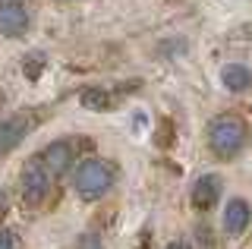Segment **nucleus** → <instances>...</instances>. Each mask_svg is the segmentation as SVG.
Listing matches in <instances>:
<instances>
[{
	"label": "nucleus",
	"instance_id": "f257e3e1",
	"mask_svg": "<svg viewBox=\"0 0 252 249\" xmlns=\"http://www.w3.org/2000/svg\"><path fill=\"white\" fill-rule=\"evenodd\" d=\"M114 180H117V174L107 161L89 158V161H82V164H76V170H73V192L82 202H98L101 196L110 192Z\"/></svg>",
	"mask_w": 252,
	"mask_h": 249
},
{
	"label": "nucleus",
	"instance_id": "f03ea898",
	"mask_svg": "<svg viewBox=\"0 0 252 249\" xmlns=\"http://www.w3.org/2000/svg\"><path fill=\"white\" fill-rule=\"evenodd\" d=\"M246 145V123L236 114H220L208 123V149L218 158H233Z\"/></svg>",
	"mask_w": 252,
	"mask_h": 249
},
{
	"label": "nucleus",
	"instance_id": "7ed1b4c3",
	"mask_svg": "<svg viewBox=\"0 0 252 249\" xmlns=\"http://www.w3.org/2000/svg\"><path fill=\"white\" fill-rule=\"evenodd\" d=\"M54 180L57 177L47 170L41 161H38V155H32V158L26 161V167H22V202L26 205H41V202L47 199V192H51V186H54Z\"/></svg>",
	"mask_w": 252,
	"mask_h": 249
},
{
	"label": "nucleus",
	"instance_id": "20e7f679",
	"mask_svg": "<svg viewBox=\"0 0 252 249\" xmlns=\"http://www.w3.org/2000/svg\"><path fill=\"white\" fill-rule=\"evenodd\" d=\"M35 129V114H13L6 120H0V158H6L13 149H19V142Z\"/></svg>",
	"mask_w": 252,
	"mask_h": 249
},
{
	"label": "nucleus",
	"instance_id": "39448f33",
	"mask_svg": "<svg viewBox=\"0 0 252 249\" xmlns=\"http://www.w3.org/2000/svg\"><path fill=\"white\" fill-rule=\"evenodd\" d=\"M29 32V10L22 0H6L0 3V35L3 38H19Z\"/></svg>",
	"mask_w": 252,
	"mask_h": 249
},
{
	"label": "nucleus",
	"instance_id": "423d86ee",
	"mask_svg": "<svg viewBox=\"0 0 252 249\" xmlns=\"http://www.w3.org/2000/svg\"><path fill=\"white\" fill-rule=\"evenodd\" d=\"M220 192H224V183H220L218 174H202L199 180L192 186V205L202 208V212H208V208H215L220 202Z\"/></svg>",
	"mask_w": 252,
	"mask_h": 249
},
{
	"label": "nucleus",
	"instance_id": "0eeeda50",
	"mask_svg": "<svg viewBox=\"0 0 252 249\" xmlns=\"http://www.w3.org/2000/svg\"><path fill=\"white\" fill-rule=\"evenodd\" d=\"M249 221H252V208H249L246 199H230L227 202L224 215H220V224H224V230L230 233V237H240V233L249 227Z\"/></svg>",
	"mask_w": 252,
	"mask_h": 249
},
{
	"label": "nucleus",
	"instance_id": "6e6552de",
	"mask_svg": "<svg viewBox=\"0 0 252 249\" xmlns=\"http://www.w3.org/2000/svg\"><path fill=\"white\" fill-rule=\"evenodd\" d=\"M38 161H41L54 177H60L63 170H69V164H73V145L69 142H51L38 152Z\"/></svg>",
	"mask_w": 252,
	"mask_h": 249
},
{
	"label": "nucleus",
	"instance_id": "1a4fd4ad",
	"mask_svg": "<svg viewBox=\"0 0 252 249\" xmlns=\"http://www.w3.org/2000/svg\"><path fill=\"white\" fill-rule=\"evenodd\" d=\"M220 82L227 92H246L252 85V69L246 63H227L220 69Z\"/></svg>",
	"mask_w": 252,
	"mask_h": 249
},
{
	"label": "nucleus",
	"instance_id": "9d476101",
	"mask_svg": "<svg viewBox=\"0 0 252 249\" xmlns=\"http://www.w3.org/2000/svg\"><path fill=\"white\" fill-rule=\"evenodd\" d=\"M79 101H82L89 111H107V107H110V95L101 92V89H92V85L79 92Z\"/></svg>",
	"mask_w": 252,
	"mask_h": 249
},
{
	"label": "nucleus",
	"instance_id": "9b49d317",
	"mask_svg": "<svg viewBox=\"0 0 252 249\" xmlns=\"http://www.w3.org/2000/svg\"><path fill=\"white\" fill-rule=\"evenodd\" d=\"M44 63H47V57H44L41 51H35V54H29V57L22 60V73H26V76H29L32 82H38V76H41Z\"/></svg>",
	"mask_w": 252,
	"mask_h": 249
},
{
	"label": "nucleus",
	"instance_id": "f8f14e48",
	"mask_svg": "<svg viewBox=\"0 0 252 249\" xmlns=\"http://www.w3.org/2000/svg\"><path fill=\"white\" fill-rule=\"evenodd\" d=\"M76 249H104V240H101L98 233H82L79 243H76Z\"/></svg>",
	"mask_w": 252,
	"mask_h": 249
},
{
	"label": "nucleus",
	"instance_id": "ddd939ff",
	"mask_svg": "<svg viewBox=\"0 0 252 249\" xmlns=\"http://www.w3.org/2000/svg\"><path fill=\"white\" fill-rule=\"evenodd\" d=\"M0 249H19V240L10 230H0Z\"/></svg>",
	"mask_w": 252,
	"mask_h": 249
},
{
	"label": "nucleus",
	"instance_id": "4468645a",
	"mask_svg": "<svg viewBox=\"0 0 252 249\" xmlns=\"http://www.w3.org/2000/svg\"><path fill=\"white\" fill-rule=\"evenodd\" d=\"M167 249H192V246H189V243H170Z\"/></svg>",
	"mask_w": 252,
	"mask_h": 249
}]
</instances>
